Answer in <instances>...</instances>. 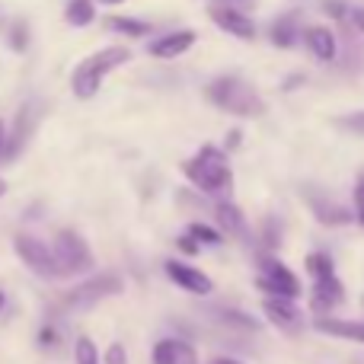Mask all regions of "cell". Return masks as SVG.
Segmentation results:
<instances>
[{"instance_id":"35","label":"cell","mask_w":364,"mask_h":364,"mask_svg":"<svg viewBox=\"0 0 364 364\" xmlns=\"http://www.w3.org/2000/svg\"><path fill=\"white\" fill-rule=\"evenodd\" d=\"M100 4H122V0H100Z\"/></svg>"},{"instance_id":"18","label":"cell","mask_w":364,"mask_h":364,"mask_svg":"<svg viewBox=\"0 0 364 364\" xmlns=\"http://www.w3.org/2000/svg\"><path fill=\"white\" fill-rule=\"evenodd\" d=\"M297 36H301V16H297V13H284V16H278L269 29V38L278 45V48H294Z\"/></svg>"},{"instance_id":"31","label":"cell","mask_w":364,"mask_h":364,"mask_svg":"<svg viewBox=\"0 0 364 364\" xmlns=\"http://www.w3.org/2000/svg\"><path fill=\"white\" fill-rule=\"evenodd\" d=\"M208 364H243V361H237V358H211Z\"/></svg>"},{"instance_id":"9","label":"cell","mask_w":364,"mask_h":364,"mask_svg":"<svg viewBox=\"0 0 364 364\" xmlns=\"http://www.w3.org/2000/svg\"><path fill=\"white\" fill-rule=\"evenodd\" d=\"M208 13H211L214 23H218L224 32H230L233 38H243V42H252V38H256V23L250 19V13L230 10V6H218V4H214Z\"/></svg>"},{"instance_id":"16","label":"cell","mask_w":364,"mask_h":364,"mask_svg":"<svg viewBox=\"0 0 364 364\" xmlns=\"http://www.w3.org/2000/svg\"><path fill=\"white\" fill-rule=\"evenodd\" d=\"M320 333L336 336V339H348V342H361L364 346V323L358 320H333V316H316L314 323Z\"/></svg>"},{"instance_id":"22","label":"cell","mask_w":364,"mask_h":364,"mask_svg":"<svg viewBox=\"0 0 364 364\" xmlns=\"http://www.w3.org/2000/svg\"><path fill=\"white\" fill-rule=\"evenodd\" d=\"M74 358H77V364H100V352H96V346H93L90 336H80V339H77Z\"/></svg>"},{"instance_id":"5","label":"cell","mask_w":364,"mask_h":364,"mask_svg":"<svg viewBox=\"0 0 364 364\" xmlns=\"http://www.w3.org/2000/svg\"><path fill=\"white\" fill-rule=\"evenodd\" d=\"M51 256H55V265H58V272H61V278L83 275V272L93 269V252H90L87 240L77 230H58L55 243H51Z\"/></svg>"},{"instance_id":"20","label":"cell","mask_w":364,"mask_h":364,"mask_svg":"<svg viewBox=\"0 0 364 364\" xmlns=\"http://www.w3.org/2000/svg\"><path fill=\"white\" fill-rule=\"evenodd\" d=\"M106 26L112 32L128 36V38H141V36H147V32H151V23H141V19H134V16H112Z\"/></svg>"},{"instance_id":"15","label":"cell","mask_w":364,"mask_h":364,"mask_svg":"<svg viewBox=\"0 0 364 364\" xmlns=\"http://www.w3.org/2000/svg\"><path fill=\"white\" fill-rule=\"evenodd\" d=\"M342 297H346V288H342V282L336 275L314 282V310L320 316H326L333 307H339Z\"/></svg>"},{"instance_id":"37","label":"cell","mask_w":364,"mask_h":364,"mask_svg":"<svg viewBox=\"0 0 364 364\" xmlns=\"http://www.w3.org/2000/svg\"><path fill=\"white\" fill-rule=\"evenodd\" d=\"M361 301H364V297H361Z\"/></svg>"},{"instance_id":"6","label":"cell","mask_w":364,"mask_h":364,"mask_svg":"<svg viewBox=\"0 0 364 364\" xmlns=\"http://www.w3.org/2000/svg\"><path fill=\"white\" fill-rule=\"evenodd\" d=\"M13 246H16V256L23 259V265L29 272H36L38 278H48V282L61 278V272H58L55 256H51V246L48 243H42V240L32 237V233H16Z\"/></svg>"},{"instance_id":"33","label":"cell","mask_w":364,"mask_h":364,"mask_svg":"<svg viewBox=\"0 0 364 364\" xmlns=\"http://www.w3.org/2000/svg\"><path fill=\"white\" fill-rule=\"evenodd\" d=\"M355 214H358V220H361V227H364V205L355 208Z\"/></svg>"},{"instance_id":"29","label":"cell","mask_w":364,"mask_h":364,"mask_svg":"<svg viewBox=\"0 0 364 364\" xmlns=\"http://www.w3.org/2000/svg\"><path fill=\"white\" fill-rule=\"evenodd\" d=\"M364 205V176L358 179V186H355V208Z\"/></svg>"},{"instance_id":"32","label":"cell","mask_w":364,"mask_h":364,"mask_svg":"<svg viewBox=\"0 0 364 364\" xmlns=\"http://www.w3.org/2000/svg\"><path fill=\"white\" fill-rule=\"evenodd\" d=\"M4 147H6V132H4V122H0V157H4Z\"/></svg>"},{"instance_id":"23","label":"cell","mask_w":364,"mask_h":364,"mask_svg":"<svg viewBox=\"0 0 364 364\" xmlns=\"http://www.w3.org/2000/svg\"><path fill=\"white\" fill-rule=\"evenodd\" d=\"M188 240H195V243H220V230H214V227H205V224H192L186 233Z\"/></svg>"},{"instance_id":"34","label":"cell","mask_w":364,"mask_h":364,"mask_svg":"<svg viewBox=\"0 0 364 364\" xmlns=\"http://www.w3.org/2000/svg\"><path fill=\"white\" fill-rule=\"evenodd\" d=\"M0 195H6V182L4 179H0Z\"/></svg>"},{"instance_id":"4","label":"cell","mask_w":364,"mask_h":364,"mask_svg":"<svg viewBox=\"0 0 364 364\" xmlns=\"http://www.w3.org/2000/svg\"><path fill=\"white\" fill-rule=\"evenodd\" d=\"M112 294H122V275L115 272H100V275H90L87 282H80L77 288H70L68 294L61 297V307L70 310V314H80V310L96 307L100 301Z\"/></svg>"},{"instance_id":"14","label":"cell","mask_w":364,"mask_h":364,"mask_svg":"<svg viewBox=\"0 0 364 364\" xmlns=\"http://www.w3.org/2000/svg\"><path fill=\"white\" fill-rule=\"evenodd\" d=\"M214 220H218V230L230 233V237H237V240H250L246 218L233 201H214Z\"/></svg>"},{"instance_id":"25","label":"cell","mask_w":364,"mask_h":364,"mask_svg":"<svg viewBox=\"0 0 364 364\" xmlns=\"http://www.w3.org/2000/svg\"><path fill=\"white\" fill-rule=\"evenodd\" d=\"M342 23H352L355 29L364 36V10H361V6H348L346 4V16H342Z\"/></svg>"},{"instance_id":"11","label":"cell","mask_w":364,"mask_h":364,"mask_svg":"<svg viewBox=\"0 0 364 364\" xmlns=\"http://www.w3.org/2000/svg\"><path fill=\"white\" fill-rule=\"evenodd\" d=\"M301 38L316 61H333V58L339 55V42H336L333 29H326V26H307V29L301 32Z\"/></svg>"},{"instance_id":"19","label":"cell","mask_w":364,"mask_h":364,"mask_svg":"<svg viewBox=\"0 0 364 364\" xmlns=\"http://www.w3.org/2000/svg\"><path fill=\"white\" fill-rule=\"evenodd\" d=\"M64 19H68L70 26H90L96 19V6H93V0H70L68 4V10H64Z\"/></svg>"},{"instance_id":"17","label":"cell","mask_w":364,"mask_h":364,"mask_svg":"<svg viewBox=\"0 0 364 364\" xmlns=\"http://www.w3.org/2000/svg\"><path fill=\"white\" fill-rule=\"evenodd\" d=\"M307 205L314 208V214L320 218V224H326V227H339V224H348V220H352L348 208L336 205L333 198H316L310 188H307Z\"/></svg>"},{"instance_id":"30","label":"cell","mask_w":364,"mask_h":364,"mask_svg":"<svg viewBox=\"0 0 364 364\" xmlns=\"http://www.w3.org/2000/svg\"><path fill=\"white\" fill-rule=\"evenodd\" d=\"M42 346H55V329H42Z\"/></svg>"},{"instance_id":"26","label":"cell","mask_w":364,"mask_h":364,"mask_svg":"<svg viewBox=\"0 0 364 364\" xmlns=\"http://www.w3.org/2000/svg\"><path fill=\"white\" fill-rule=\"evenodd\" d=\"M106 364H125V348H122V346H112V348H109Z\"/></svg>"},{"instance_id":"7","label":"cell","mask_w":364,"mask_h":364,"mask_svg":"<svg viewBox=\"0 0 364 364\" xmlns=\"http://www.w3.org/2000/svg\"><path fill=\"white\" fill-rule=\"evenodd\" d=\"M256 284L269 297H282V301H297V294H301L297 275L284 262H278V259H272V256L262 259V275L256 278Z\"/></svg>"},{"instance_id":"3","label":"cell","mask_w":364,"mask_h":364,"mask_svg":"<svg viewBox=\"0 0 364 364\" xmlns=\"http://www.w3.org/2000/svg\"><path fill=\"white\" fill-rule=\"evenodd\" d=\"M128 58H132V51H128L125 45H112V48H102V51H96V55L83 58V61L77 64L74 77H70L74 96L77 100H93L102 87V77H106L109 70L122 68Z\"/></svg>"},{"instance_id":"24","label":"cell","mask_w":364,"mask_h":364,"mask_svg":"<svg viewBox=\"0 0 364 364\" xmlns=\"http://www.w3.org/2000/svg\"><path fill=\"white\" fill-rule=\"evenodd\" d=\"M10 48L13 51H26V48H29V26L19 23V19L10 26Z\"/></svg>"},{"instance_id":"27","label":"cell","mask_w":364,"mask_h":364,"mask_svg":"<svg viewBox=\"0 0 364 364\" xmlns=\"http://www.w3.org/2000/svg\"><path fill=\"white\" fill-rule=\"evenodd\" d=\"M342 125L352 128V132H364V112H358V115H348V119H342Z\"/></svg>"},{"instance_id":"28","label":"cell","mask_w":364,"mask_h":364,"mask_svg":"<svg viewBox=\"0 0 364 364\" xmlns=\"http://www.w3.org/2000/svg\"><path fill=\"white\" fill-rule=\"evenodd\" d=\"M179 250L182 252H192V256H195V252H201V246L195 243V240H188V237H179Z\"/></svg>"},{"instance_id":"36","label":"cell","mask_w":364,"mask_h":364,"mask_svg":"<svg viewBox=\"0 0 364 364\" xmlns=\"http://www.w3.org/2000/svg\"><path fill=\"white\" fill-rule=\"evenodd\" d=\"M0 307H4V294H0Z\"/></svg>"},{"instance_id":"1","label":"cell","mask_w":364,"mask_h":364,"mask_svg":"<svg viewBox=\"0 0 364 364\" xmlns=\"http://www.w3.org/2000/svg\"><path fill=\"white\" fill-rule=\"evenodd\" d=\"M205 100L211 102V106H218L220 112L237 115V119H259V115L265 112V102H262V96H259V90L237 74H224V77L208 80Z\"/></svg>"},{"instance_id":"2","label":"cell","mask_w":364,"mask_h":364,"mask_svg":"<svg viewBox=\"0 0 364 364\" xmlns=\"http://www.w3.org/2000/svg\"><path fill=\"white\" fill-rule=\"evenodd\" d=\"M186 176L195 188H201L205 195H214L220 201H230L233 192V173L230 164H227V154L218 151L214 144H201L198 154L192 160H186Z\"/></svg>"},{"instance_id":"12","label":"cell","mask_w":364,"mask_h":364,"mask_svg":"<svg viewBox=\"0 0 364 364\" xmlns=\"http://www.w3.org/2000/svg\"><path fill=\"white\" fill-rule=\"evenodd\" d=\"M195 29H176V32H170V36H164V38H154L151 45H147V55H154V58H179V55H186L188 48L195 45Z\"/></svg>"},{"instance_id":"21","label":"cell","mask_w":364,"mask_h":364,"mask_svg":"<svg viewBox=\"0 0 364 364\" xmlns=\"http://www.w3.org/2000/svg\"><path fill=\"white\" fill-rule=\"evenodd\" d=\"M307 272L314 275V282L336 275V265H333V259H329V252H310L307 256Z\"/></svg>"},{"instance_id":"10","label":"cell","mask_w":364,"mask_h":364,"mask_svg":"<svg viewBox=\"0 0 364 364\" xmlns=\"http://www.w3.org/2000/svg\"><path fill=\"white\" fill-rule=\"evenodd\" d=\"M262 310L282 333H301L304 329V314L297 310L294 301H282V297H265Z\"/></svg>"},{"instance_id":"8","label":"cell","mask_w":364,"mask_h":364,"mask_svg":"<svg viewBox=\"0 0 364 364\" xmlns=\"http://www.w3.org/2000/svg\"><path fill=\"white\" fill-rule=\"evenodd\" d=\"M166 275L173 278V284H179L182 291H188V294H195V297H208L214 291L211 278H208L205 272L188 265V262H179V259H170V262H166Z\"/></svg>"},{"instance_id":"13","label":"cell","mask_w":364,"mask_h":364,"mask_svg":"<svg viewBox=\"0 0 364 364\" xmlns=\"http://www.w3.org/2000/svg\"><path fill=\"white\" fill-rule=\"evenodd\" d=\"M154 364H198V352L186 339H160L154 346Z\"/></svg>"}]
</instances>
